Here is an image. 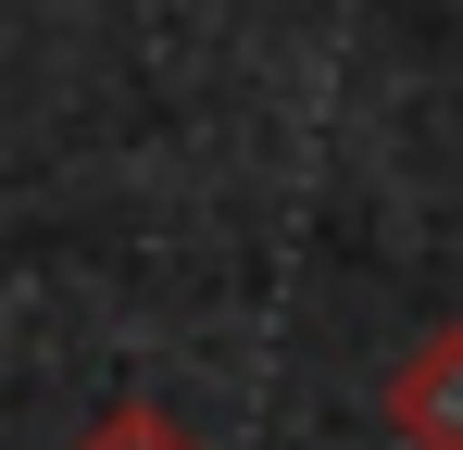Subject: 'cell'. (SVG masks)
<instances>
[{"label":"cell","mask_w":463,"mask_h":450,"mask_svg":"<svg viewBox=\"0 0 463 450\" xmlns=\"http://www.w3.org/2000/svg\"><path fill=\"white\" fill-rule=\"evenodd\" d=\"M76 450H201V438H188V426H175L163 400H126V413H100Z\"/></svg>","instance_id":"cell-2"},{"label":"cell","mask_w":463,"mask_h":450,"mask_svg":"<svg viewBox=\"0 0 463 450\" xmlns=\"http://www.w3.org/2000/svg\"><path fill=\"white\" fill-rule=\"evenodd\" d=\"M388 438L401 450H463V325L413 338V363L388 375Z\"/></svg>","instance_id":"cell-1"}]
</instances>
